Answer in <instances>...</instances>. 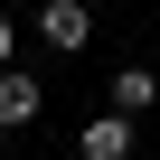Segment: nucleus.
<instances>
[{"label": "nucleus", "mask_w": 160, "mask_h": 160, "mask_svg": "<svg viewBox=\"0 0 160 160\" xmlns=\"http://www.w3.org/2000/svg\"><path fill=\"white\" fill-rule=\"evenodd\" d=\"M38 38H47L57 57L94 47V10H85V0H38Z\"/></svg>", "instance_id": "obj_1"}, {"label": "nucleus", "mask_w": 160, "mask_h": 160, "mask_svg": "<svg viewBox=\"0 0 160 160\" xmlns=\"http://www.w3.org/2000/svg\"><path fill=\"white\" fill-rule=\"evenodd\" d=\"M38 75H19V66H0V132H19V122H38Z\"/></svg>", "instance_id": "obj_2"}, {"label": "nucleus", "mask_w": 160, "mask_h": 160, "mask_svg": "<svg viewBox=\"0 0 160 160\" xmlns=\"http://www.w3.org/2000/svg\"><path fill=\"white\" fill-rule=\"evenodd\" d=\"M85 160H132V113H122V104L85 122Z\"/></svg>", "instance_id": "obj_3"}, {"label": "nucleus", "mask_w": 160, "mask_h": 160, "mask_svg": "<svg viewBox=\"0 0 160 160\" xmlns=\"http://www.w3.org/2000/svg\"><path fill=\"white\" fill-rule=\"evenodd\" d=\"M113 104L141 122V104H160V75H151V66H122V75H113Z\"/></svg>", "instance_id": "obj_4"}, {"label": "nucleus", "mask_w": 160, "mask_h": 160, "mask_svg": "<svg viewBox=\"0 0 160 160\" xmlns=\"http://www.w3.org/2000/svg\"><path fill=\"white\" fill-rule=\"evenodd\" d=\"M10 47H19V19H10V10H0V66H10Z\"/></svg>", "instance_id": "obj_5"}]
</instances>
